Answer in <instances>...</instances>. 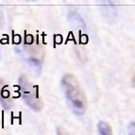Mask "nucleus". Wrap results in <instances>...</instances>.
<instances>
[{
	"label": "nucleus",
	"mask_w": 135,
	"mask_h": 135,
	"mask_svg": "<svg viewBox=\"0 0 135 135\" xmlns=\"http://www.w3.org/2000/svg\"><path fill=\"white\" fill-rule=\"evenodd\" d=\"M61 88L72 112L77 115L85 113L87 100L79 80L74 75L66 74L61 79Z\"/></svg>",
	"instance_id": "nucleus-1"
},
{
	"label": "nucleus",
	"mask_w": 135,
	"mask_h": 135,
	"mask_svg": "<svg viewBox=\"0 0 135 135\" xmlns=\"http://www.w3.org/2000/svg\"><path fill=\"white\" fill-rule=\"evenodd\" d=\"M20 85H21V92H22V97L25 99V101L29 107L36 110H40L42 108V103L39 98L38 95V90L36 86L27 79L23 77L20 79Z\"/></svg>",
	"instance_id": "nucleus-2"
},
{
	"label": "nucleus",
	"mask_w": 135,
	"mask_h": 135,
	"mask_svg": "<svg viewBox=\"0 0 135 135\" xmlns=\"http://www.w3.org/2000/svg\"><path fill=\"white\" fill-rule=\"evenodd\" d=\"M97 131H98L99 135H113L110 126L105 121L99 122L97 125Z\"/></svg>",
	"instance_id": "nucleus-3"
},
{
	"label": "nucleus",
	"mask_w": 135,
	"mask_h": 135,
	"mask_svg": "<svg viewBox=\"0 0 135 135\" xmlns=\"http://www.w3.org/2000/svg\"><path fill=\"white\" fill-rule=\"evenodd\" d=\"M128 135H135V121L131 122L128 126Z\"/></svg>",
	"instance_id": "nucleus-4"
},
{
	"label": "nucleus",
	"mask_w": 135,
	"mask_h": 135,
	"mask_svg": "<svg viewBox=\"0 0 135 135\" xmlns=\"http://www.w3.org/2000/svg\"><path fill=\"white\" fill-rule=\"evenodd\" d=\"M57 135H69V133L65 131V129H63L61 128H59L57 129Z\"/></svg>",
	"instance_id": "nucleus-5"
},
{
	"label": "nucleus",
	"mask_w": 135,
	"mask_h": 135,
	"mask_svg": "<svg viewBox=\"0 0 135 135\" xmlns=\"http://www.w3.org/2000/svg\"><path fill=\"white\" fill-rule=\"evenodd\" d=\"M2 21V14H1V11H0V23Z\"/></svg>",
	"instance_id": "nucleus-6"
}]
</instances>
